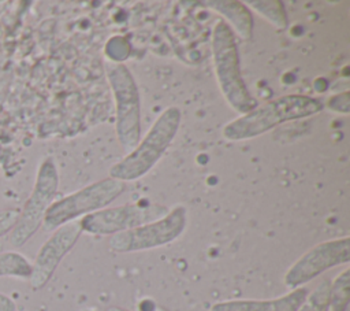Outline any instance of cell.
<instances>
[{
  "label": "cell",
  "instance_id": "ac0fdd59",
  "mask_svg": "<svg viewBox=\"0 0 350 311\" xmlns=\"http://www.w3.org/2000/svg\"><path fill=\"white\" fill-rule=\"evenodd\" d=\"M19 215V210L15 208H5L0 210V237L8 234L14 227Z\"/></svg>",
  "mask_w": 350,
  "mask_h": 311
},
{
  "label": "cell",
  "instance_id": "30bf717a",
  "mask_svg": "<svg viewBox=\"0 0 350 311\" xmlns=\"http://www.w3.org/2000/svg\"><path fill=\"white\" fill-rule=\"evenodd\" d=\"M82 234L79 221L68 222L52 232L49 238L38 249L31 263L29 282L33 290L44 288L52 278L63 258L74 248Z\"/></svg>",
  "mask_w": 350,
  "mask_h": 311
},
{
  "label": "cell",
  "instance_id": "ffe728a7",
  "mask_svg": "<svg viewBox=\"0 0 350 311\" xmlns=\"http://www.w3.org/2000/svg\"><path fill=\"white\" fill-rule=\"evenodd\" d=\"M0 311H16V304L15 301L0 292Z\"/></svg>",
  "mask_w": 350,
  "mask_h": 311
},
{
  "label": "cell",
  "instance_id": "e0dca14e",
  "mask_svg": "<svg viewBox=\"0 0 350 311\" xmlns=\"http://www.w3.org/2000/svg\"><path fill=\"white\" fill-rule=\"evenodd\" d=\"M105 55L115 63H122L130 55V44L124 37L115 36L105 45Z\"/></svg>",
  "mask_w": 350,
  "mask_h": 311
},
{
  "label": "cell",
  "instance_id": "44dd1931",
  "mask_svg": "<svg viewBox=\"0 0 350 311\" xmlns=\"http://www.w3.org/2000/svg\"><path fill=\"white\" fill-rule=\"evenodd\" d=\"M105 311H130L127 308H123V307H119V306H109L105 308Z\"/></svg>",
  "mask_w": 350,
  "mask_h": 311
},
{
  "label": "cell",
  "instance_id": "3957f363",
  "mask_svg": "<svg viewBox=\"0 0 350 311\" xmlns=\"http://www.w3.org/2000/svg\"><path fill=\"white\" fill-rule=\"evenodd\" d=\"M182 114L178 107L165 108L149 127L137 147L109 170V177L119 181H134L148 174L165 153L175 138Z\"/></svg>",
  "mask_w": 350,
  "mask_h": 311
},
{
  "label": "cell",
  "instance_id": "8fae6325",
  "mask_svg": "<svg viewBox=\"0 0 350 311\" xmlns=\"http://www.w3.org/2000/svg\"><path fill=\"white\" fill-rule=\"evenodd\" d=\"M308 293L309 290L301 286L275 299L224 300L215 303L211 311H297Z\"/></svg>",
  "mask_w": 350,
  "mask_h": 311
},
{
  "label": "cell",
  "instance_id": "ba28073f",
  "mask_svg": "<svg viewBox=\"0 0 350 311\" xmlns=\"http://www.w3.org/2000/svg\"><path fill=\"white\" fill-rule=\"evenodd\" d=\"M168 212L163 204H123L105 207L82 216L79 221L82 233L96 236H113L137 226L153 222Z\"/></svg>",
  "mask_w": 350,
  "mask_h": 311
},
{
  "label": "cell",
  "instance_id": "5bb4252c",
  "mask_svg": "<svg viewBox=\"0 0 350 311\" xmlns=\"http://www.w3.org/2000/svg\"><path fill=\"white\" fill-rule=\"evenodd\" d=\"M245 5H249L257 14L264 16L269 23H272L276 29L283 30L288 26V19L286 14L284 4L280 0H269V1H243ZM247 7V8H249Z\"/></svg>",
  "mask_w": 350,
  "mask_h": 311
},
{
  "label": "cell",
  "instance_id": "277c9868",
  "mask_svg": "<svg viewBox=\"0 0 350 311\" xmlns=\"http://www.w3.org/2000/svg\"><path fill=\"white\" fill-rule=\"evenodd\" d=\"M124 189L126 182L108 177L55 200L45 212L42 227L46 232H53L68 222L103 210L118 199Z\"/></svg>",
  "mask_w": 350,
  "mask_h": 311
},
{
  "label": "cell",
  "instance_id": "d6986e66",
  "mask_svg": "<svg viewBox=\"0 0 350 311\" xmlns=\"http://www.w3.org/2000/svg\"><path fill=\"white\" fill-rule=\"evenodd\" d=\"M349 104H350V100H349V92H345V93H340V95H336V96H332L328 101V107L338 111V112H343V114H347L349 112Z\"/></svg>",
  "mask_w": 350,
  "mask_h": 311
},
{
  "label": "cell",
  "instance_id": "52a82bcc",
  "mask_svg": "<svg viewBox=\"0 0 350 311\" xmlns=\"http://www.w3.org/2000/svg\"><path fill=\"white\" fill-rule=\"evenodd\" d=\"M187 211L183 206H176L168 212L145 225L111 236L109 249L119 253L148 251L175 241L186 229Z\"/></svg>",
  "mask_w": 350,
  "mask_h": 311
},
{
  "label": "cell",
  "instance_id": "9a60e30c",
  "mask_svg": "<svg viewBox=\"0 0 350 311\" xmlns=\"http://www.w3.org/2000/svg\"><path fill=\"white\" fill-rule=\"evenodd\" d=\"M350 271L345 269L331 281L328 311H347L350 301Z\"/></svg>",
  "mask_w": 350,
  "mask_h": 311
},
{
  "label": "cell",
  "instance_id": "5b68a950",
  "mask_svg": "<svg viewBox=\"0 0 350 311\" xmlns=\"http://www.w3.org/2000/svg\"><path fill=\"white\" fill-rule=\"evenodd\" d=\"M107 77L115 99L116 137L120 145L131 152L141 140V97L135 79L123 63L107 69Z\"/></svg>",
  "mask_w": 350,
  "mask_h": 311
},
{
  "label": "cell",
  "instance_id": "2e32d148",
  "mask_svg": "<svg viewBox=\"0 0 350 311\" xmlns=\"http://www.w3.org/2000/svg\"><path fill=\"white\" fill-rule=\"evenodd\" d=\"M329 290L331 281L323 279L310 293L297 311H328L329 308Z\"/></svg>",
  "mask_w": 350,
  "mask_h": 311
},
{
  "label": "cell",
  "instance_id": "7402d4cb",
  "mask_svg": "<svg viewBox=\"0 0 350 311\" xmlns=\"http://www.w3.org/2000/svg\"><path fill=\"white\" fill-rule=\"evenodd\" d=\"M156 311H170V310H167V308H164V307H157Z\"/></svg>",
  "mask_w": 350,
  "mask_h": 311
},
{
  "label": "cell",
  "instance_id": "7a4b0ae2",
  "mask_svg": "<svg viewBox=\"0 0 350 311\" xmlns=\"http://www.w3.org/2000/svg\"><path fill=\"white\" fill-rule=\"evenodd\" d=\"M212 59L216 81L227 104L239 115L254 110L258 104L243 81L234 32L223 19L213 26Z\"/></svg>",
  "mask_w": 350,
  "mask_h": 311
},
{
  "label": "cell",
  "instance_id": "4fadbf2b",
  "mask_svg": "<svg viewBox=\"0 0 350 311\" xmlns=\"http://www.w3.org/2000/svg\"><path fill=\"white\" fill-rule=\"evenodd\" d=\"M31 274V262L16 251L0 252V277H14L29 279Z\"/></svg>",
  "mask_w": 350,
  "mask_h": 311
},
{
  "label": "cell",
  "instance_id": "9c48e42d",
  "mask_svg": "<svg viewBox=\"0 0 350 311\" xmlns=\"http://www.w3.org/2000/svg\"><path fill=\"white\" fill-rule=\"evenodd\" d=\"M350 260V238L347 236L323 241L301 255L286 271L283 282L293 290L314 279L328 269L347 264Z\"/></svg>",
  "mask_w": 350,
  "mask_h": 311
},
{
  "label": "cell",
  "instance_id": "6da1fadb",
  "mask_svg": "<svg viewBox=\"0 0 350 311\" xmlns=\"http://www.w3.org/2000/svg\"><path fill=\"white\" fill-rule=\"evenodd\" d=\"M323 108L324 105L319 99L304 95H284L228 122L223 127V136L230 141L254 138L280 123L319 114Z\"/></svg>",
  "mask_w": 350,
  "mask_h": 311
},
{
  "label": "cell",
  "instance_id": "603a6c76",
  "mask_svg": "<svg viewBox=\"0 0 350 311\" xmlns=\"http://www.w3.org/2000/svg\"><path fill=\"white\" fill-rule=\"evenodd\" d=\"M85 311H90V310H85Z\"/></svg>",
  "mask_w": 350,
  "mask_h": 311
},
{
  "label": "cell",
  "instance_id": "8992f818",
  "mask_svg": "<svg viewBox=\"0 0 350 311\" xmlns=\"http://www.w3.org/2000/svg\"><path fill=\"white\" fill-rule=\"evenodd\" d=\"M57 186L59 174L56 163L52 158H45L38 166L33 190L10 232V244L12 247H22L42 226L45 212L53 203Z\"/></svg>",
  "mask_w": 350,
  "mask_h": 311
},
{
  "label": "cell",
  "instance_id": "7c38bea8",
  "mask_svg": "<svg viewBox=\"0 0 350 311\" xmlns=\"http://www.w3.org/2000/svg\"><path fill=\"white\" fill-rule=\"evenodd\" d=\"M204 5L220 14L224 22L235 32L241 38L250 40L253 33V16L250 10L243 4V1L235 0H209L202 1Z\"/></svg>",
  "mask_w": 350,
  "mask_h": 311
}]
</instances>
